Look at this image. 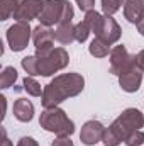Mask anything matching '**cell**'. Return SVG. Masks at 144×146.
Listing matches in <instances>:
<instances>
[{
    "instance_id": "obj_2",
    "label": "cell",
    "mask_w": 144,
    "mask_h": 146,
    "mask_svg": "<svg viewBox=\"0 0 144 146\" xmlns=\"http://www.w3.org/2000/svg\"><path fill=\"white\" fill-rule=\"evenodd\" d=\"M144 126V115L137 109H126L108 127H105V134L102 143L105 146H119L126 143L131 133L141 129Z\"/></svg>"
},
{
    "instance_id": "obj_19",
    "label": "cell",
    "mask_w": 144,
    "mask_h": 146,
    "mask_svg": "<svg viewBox=\"0 0 144 146\" xmlns=\"http://www.w3.org/2000/svg\"><path fill=\"white\" fill-rule=\"evenodd\" d=\"M17 80V72L14 66H5L0 73V88H9L15 83Z\"/></svg>"
},
{
    "instance_id": "obj_28",
    "label": "cell",
    "mask_w": 144,
    "mask_h": 146,
    "mask_svg": "<svg viewBox=\"0 0 144 146\" xmlns=\"http://www.w3.org/2000/svg\"><path fill=\"white\" fill-rule=\"evenodd\" d=\"M2 146H12L10 139L7 138V133H5V129H2Z\"/></svg>"
},
{
    "instance_id": "obj_21",
    "label": "cell",
    "mask_w": 144,
    "mask_h": 146,
    "mask_svg": "<svg viewBox=\"0 0 144 146\" xmlns=\"http://www.w3.org/2000/svg\"><path fill=\"white\" fill-rule=\"evenodd\" d=\"M20 65H22L24 72L27 73V76H36V75H39V70H37V58L36 56H26V58H22Z\"/></svg>"
},
{
    "instance_id": "obj_10",
    "label": "cell",
    "mask_w": 144,
    "mask_h": 146,
    "mask_svg": "<svg viewBox=\"0 0 144 146\" xmlns=\"http://www.w3.org/2000/svg\"><path fill=\"white\" fill-rule=\"evenodd\" d=\"M105 134V126L100 121H88L83 124L80 131V141L87 146H93L100 143Z\"/></svg>"
},
{
    "instance_id": "obj_12",
    "label": "cell",
    "mask_w": 144,
    "mask_h": 146,
    "mask_svg": "<svg viewBox=\"0 0 144 146\" xmlns=\"http://www.w3.org/2000/svg\"><path fill=\"white\" fill-rule=\"evenodd\" d=\"M141 82H143V72L139 70L137 65L132 66V68H129L127 72H124V73L119 75V85H120V88H122L124 92H127V94L137 92Z\"/></svg>"
},
{
    "instance_id": "obj_27",
    "label": "cell",
    "mask_w": 144,
    "mask_h": 146,
    "mask_svg": "<svg viewBox=\"0 0 144 146\" xmlns=\"http://www.w3.org/2000/svg\"><path fill=\"white\" fill-rule=\"evenodd\" d=\"M136 63H137V66H139V70L144 73V49H141L137 54H136Z\"/></svg>"
},
{
    "instance_id": "obj_11",
    "label": "cell",
    "mask_w": 144,
    "mask_h": 146,
    "mask_svg": "<svg viewBox=\"0 0 144 146\" xmlns=\"http://www.w3.org/2000/svg\"><path fill=\"white\" fill-rule=\"evenodd\" d=\"M44 2L42 0H24L19 10L14 14V19L17 22H31L41 15Z\"/></svg>"
},
{
    "instance_id": "obj_18",
    "label": "cell",
    "mask_w": 144,
    "mask_h": 146,
    "mask_svg": "<svg viewBox=\"0 0 144 146\" xmlns=\"http://www.w3.org/2000/svg\"><path fill=\"white\" fill-rule=\"evenodd\" d=\"M88 51H90V54L95 56V58H105L112 49H110V46H108L107 42H104V41H100L98 37H95V39L90 42Z\"/></svg>"
},
{
    "instance_id": "obj_4",
    "label": "cell",
    "mask_w": 144,
    "mask_h": 146,
    "mask_svg": "<svg viewBox=\"0 0 144 146\" xmlns=\"http://www.w3.org/2000/svg\"><path fill=\"white\" fill-rule=\"evenodd\" d=\"M75 10L68 0H44L41 15L37 17L42 26H58L61 22H71Z\"/></svg>"
},
{
    "instance_id": "obj_6",
    "label": "cell",
    "mask_w": 144,
    "mask_h": 146,
    "mask_svg": "<svg viewBox=\"0 0 144 146\" xmlns=\"http://www.w3.org/2000/svg\"><path fill=\"white\" fill-rule=\"evenodd\" d=\"M93 34H95V37H98L100 41L107 42L110 46V44H114V42H117L120 39L122 29H120V26L117 24V21L112 15L97 14L95 21H93Z\"/></svg>"
},
{
    "instance_id": "obj_16",
    "label": "cell",
    "mask_w": 144,
    "mask_h": 146,
    "mask_svg": "<svg viewBox=\"0 0 144 146\" xmlns=\"http://www.w3.org/2000/svg\"><path fill=\"white\" fill-rule=\"evenodd\" d=\"M54 39L61 44H71L75 39V26L71 22H61L54 29Z\"/></svg>"
},
{
    "instance_id": "obj_22",
    "label": "cell",
    "mask_w": 144,
    "mask_h": 146,
    "mask_svg": "<svg viewBox=\"0 0 144 146\" xmlns=\"http://www.w3.org/2000/svg\"><path fill=\"white\" fill-rule=\"evenodd\" d=\"M124 0H102V10L105 15H114L120 7H122Z\"/></svg>"
},
{
    "instance_id": "obj_24",
    "label": "cell",
    "mask_w": 144,
    "mask_h": 146,
    "mask_svg": "<svg viewBox=\"0 0 144 146\" xmlns=\"http://www.w3.org/2000/svg\"><path fill=\"white\" fill-rule=\"evenodd\" d=\"M75 2L80 7V10H83L85 14L90 12V10H93V7H95V0H75Z\"/></svg>"
},
{
    "instance_id": "obj_14",
    "label": "cell",
    "mask_w": 144,
    "mask_h": 146,
    "mask_svg": "<svg viewBox=\"0 0 144 146\" xmlns=\"http://www.w3.org/2000/svg\"><path fill=\"white\" fill-rule=\"evenodd\" d=\"M97 14L98 12H95V10L87 12L85 19L75 26V39L78 42H85L88 39V36H90V33H93V21H95V15Z\"/></svg>"
},
{
    "instance_id": "obj_5",
    "label": "cell",
    "mask_w": 144,
    "mask_h": 146,
    "mask_svg": "<svg viewBox=\"0 0 144 146\" xmlns=\"http://www.w3.org/2000/svg\"><path fill=\"white\" fill-rule=\"evenodd\" d=\"M37 58V70L41 76H51L56 72L63 70L70 63L68 51L65 48H54L46 54H34Z\"/></svg>"
},
{
    "instance_id": "obj_30",
    "label": "cell",
    "mask_w": 144,
    "mask_h": 146,
    "mask_svg": "<svg viewBox=\"0 0 144 146\" xmlns=\"http://www.w3.org/2000/svg\"><path fill=\"white\" fill-rule=\"evenodd\" d=\"M137 31H139V34H141V36H144V19L137 24Z\"/></svg>"
},
{
    "instance_id": "obj_8",
    "label": "cell",
    "mask_w": 144,
    "mask_h": 146,
    "mask_svg": "<svg viewBox=\"0 0 144 146\" xmlns=\"http://www.w3.org/2000/svg\"><path fill=\"white\" fill-rule=\"evenodd\" d=\"M136 65H137L136 63V56L131 54L126 49V46L120 44V46H115L110 51V73L119 76L120 73L127 72L129 68H132Z\"/></svg>"
},
{
    "instance_id": "obj_23",
    "label": "cell",
    "mask_w": 144,
    "mask_h": 146,
    "mask_svg": "<svg viewBox=\"0 0 144 146\" xmlns=\"http://www.w3.org/2000/svg\"><path fill=\"white\" fill-rule=\"evenodd\" d=\"M126 145L127 146H143L144 145V133L141 131V129L131 133L129 138L126 139Z\"/></svg>"
},
{
    "instance_id": "obj_20",
    "label": "cell",
    "mask_w": 144,
    "mask_h": 146,
    "mask_svg": "<svg viewBox=\"0 0 144 146\" xmlns=\"http://www.w3.org/2000/svg\"><path fill=\"white\" fill-rule=\"evenodd\" d=\"M22 87H24V90H26L29 95H32V97H42L44 88H41V85L37 83L32 76H26L24 82H22Z\"/></svg>"
},
{
    "instance_id": "obj_25",
    "label": "cell",
    "mask_w": 144,
    "mask_h": 146,
    "mask_svg": "<svg viewBox=\"0 0 144 146\" xmlns=\"http://www.w3.org/2000/svg\"><path fill=\"white\" fill-rule=\"evenodd\" d=\"M51 146H73V141L70 139V136H65V138H56L53 143H51Z\"/></svg>"
},
{
    "instance_id": "obj_1",
    "label": "cell",
    "mask_w": 144,
    "mask_h": 146,
    "mask_svg": "<svg viewBox=\"0 0 144 146\" xmlns=\"http://www.w3.org/2000/svg\"><path fill=\"white\" fill-rule=\"evenodd\" d=\"M85 88V78L80 73H63L51 80L42 92V106L44 109L58 107L70 97H76Z\"/></svg>"
},
{
    "instance_id": "obj_9",
    "label": "cell",
    "mask_w": 144,
    "mask_h": 146,
    "mask_svg": "<svg viewBox=\"0 0 144 146\" xmlns=\"http://www.w3.org/2000/svg\"><path fill=\"white\" fill-rule=\"evenodd\" d=\"M32 41H34V46H36V54H46L51 49H54L53 48L54 31L51 27H48V26L39 24L32 31Z\"/></svg>"
},
{
    "instance_id": "obj_15",
    "label": "cell",
    "mask_w": 144,
    "mask_h": 146,
    "mask_svg": "<svg viewBox=\"0 0 144 146\" xmlns=\"http://www.w3.org/2000/svg\"><path fill=\"white\" fill-rule=\"evenodd\" d=\"M12 110H14V117H15L17 121H20V122H29V121H32V117H34V106H32V102L27 100V99H19V100H15Z\"/></svg>"
},
{
    "instance_id": "obj_29",
    "label": "cell",
    "mask_w": 144,
    "mask_h": 146,
    "mask_svg": "<svg viewBox=\"0 0 144 146\" xmlns=\"http://www.w3.org/2000/svg\"><path fill=\"white\" fill-rule=\"evenodd\" d=\"M0 100H2V112H3V114H2V119H3V117H5V110H7V99L2 95Z\"/></svg>"
},
{
    "instance_id": "obj_3",
    "label": "cell",
    "mask_w": 144,
    "mask_h": 146,
    "mask_svg": "<svg viewBox=\"0 0 144 146\" xmlns=\"http://www.w3.org/2000/svg\"><path fill=\"white\" fill-rule=\"evenodd\" d=\"M39 124H41L42 129H46L49 133H54L59 138L71 136L75 133V122L66 115V112L63 109H59V107L44 109L41 112Z\"/></svg>"
},
{
    "instance_id": "obj_17",
    "label": "cell",
    "mask_w": 144,
    "mask_h": 146,
    "mask_svg": "<svg viewBox=\"0 0 144 146\" xmlns=\"http://www.w3.org/2000/svg\"><path fill=\"white\" fill-rule=\"evenodd\" d=\"M24 0H0V9H2V21H7L14 17V14L19 10Z\"/></svg>"
},
{
    "instance_id": "obj_26",
    "label": "cell",
    "mask_w": 144,
    "mask_h": 146,
    "mask_svg": "<svg viewBox=\"0 0 144 146\" xmlns=\"http://www.w3.org/2000/svg\"><path fill=\"white\" fill-rule=\"evenodd\" d=\"M17 146H39V145H37V141L34 139V138H31V136H24V138L19 139Z\"/></svg>"
},
{
    "instance_id": "obj_7",
    "label": "cell",
    "mask_w": 144,
    "mask_h": 146,
    "mask_svg": "<svg viewBox=\"0 0 144 146\" xmlns=\"http://www.w3.org/2000/svg\"><path fill=\"white\" fill-rule=\"evenodd\" d=\"M31 34H32V29H31L29 22H15L14 26H10L7 29V42H9L10 49L14 53L26 49L29 44Z\"/></svg>"
},
{
    "instance_id": "obj_13",
    "label": "cell",
    "mask_w": 144,
    "mask_h": 146,
    "mask_svg": "<svg viewBox=\"0 0 144 146\" xmlns=\"http://www.w3.org/2000/svg\"><path fill=\"white\" fill-rule=\"evenodd\" d=\"M124 15L131 24H139L144 19V0H126Z\"/></svg>"
}]
</instances>
